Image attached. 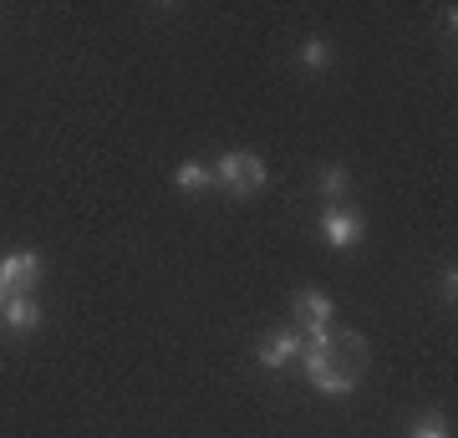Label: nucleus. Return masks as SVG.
<instances>
[{"label": "nucleus", "instance_id": "12", "mask_svg": "<svg viewBox=\"0 0 458 438\" xmlns=\"http://www.w3.org/2000/svg\"><path fill=\"white\" fill-rule=\"evenodd\" d=\"M438 291H443V301H454V291H458V276H454V271H443Z\"/></svg>", "mask_w": 458, "mask_h": 438}, {"label": "nucleus", "instance_id": "8", "mask_svg": "<svg viewBox=\"0 0 458 438\" xmlns=\"http://www.w3.org/2000/svg\"><path fill=\"white\" fill-rule=\"evenodd\" d=\"M174 184L194 194V189H209V184H214V174L204 168V163H179V174H174Z\"/></svg>", "mask_w": 458, "mask_h": 438}, {"label": "nucleus", "instance_id": "10", "mask_svg": "<svg viewBox=\"0 0 458 438\" xmlns=\"http://www.w3.org/2000/svg\"><path fill=\"white\" fill-rule=\"evenodd\" d=\"M301 62L321 72V66H331V47H327V41H306V47H301Z\"/></svg>", "mask_w": 458, "mask_h": 438}, {"label": "nucleus", "instance_id": "7", "mask_svg": "<svg viewBox=\"0 0 458 438\" xmlns=\"http://www.w3.org/2000/svg\"><path fill=\"white\" fill-rule=\"evenodd\" d=\"M295 311H301L306 322H331V316H336V306H331L327 291H301L295 296Z\"/></svg>", "mask_w": 458, "mask_h": 438}, {"label": "nucleus", "instance_id": "5", "mask_svg": "<svg viewBox=\"0 0 458 438\" xmlns=\"http://www.w3.org/2000/svg\"><path fill=\"white\" fill-rule=\"evenodd\" d=\"M301 347H306V341H301V331H276V337L260 347V357H255V362H260L265 373H280L285 362L301 357Z\"/></svg>", "mask_w": 458, "mask_h": 438}, {"label": "nucleus", "instance_id": "3", "mask_svg": "<svg viewBox=\"0 0 458 438\" xmlns=\"http://www.w3.org/2000/svg\"><path fill=\"white\" fill-rule=\"evenodd\" d=\"M41 280V255L36 250H16V255L0 260V291L5 296H26Z\"/></svg>", "mask_w": 458, "mask_h": 438}, {"label": "nucleus", "instance_id": "2", "mask_svg": "<svg viewBox=\"0 0 458 438\" xmlns=\"http://www.w3.org/2000/svg\"><path fill=\"white\" fill-rule=\"evenodd\" d=\"M214 184L219 189H229V194H260L265 189V179H270V168H265V159L260 153H245V148H229V153H219L214 159Z\"/></svg>", "mask_w": 458, "mask_h": 438}, {"label": "nucleus", "instance_id": "9", "mask_svg": "<svg viewBox=\"0 0 458 438\" xmlns=\"http://www.w3.org/2000/svg\"><path fill=\"white\" fill-rule=\"evenodd\" d=\"M321 194H327V199H342L346 194V168H336V163L321 168Z\"/></svg>", "mask_w": 458, "mask_h": 438}, {"label": "nucleus", "instance_id": "1", "mask_svg": "<svg viewBox=\"0 0 458 438\" xmlns=\"http://www.w3.org/2000/svg\"><path fill=\"white\" fill-rule=\"evenodd\" d=\"M301 367H306V377H311V388L316 392H327V398H346V392L357 388V377H361V367H367V362H342L336 357V331H331L327 341H306V347H301Z\"/></svg>", "mask_w": 458, "mask_h": 438}, {"label": "nucleus", "instance_id": "11", "mask_svg": "<svg viewBox=\"0 0 458 438\" xmlns=\"http://www.w3.org/2000/svg\"><path fill=\"white\" fill-rule=\"evenodd\" d=\"M412 438H448V423H443L438 413H428V418L412 428Z\"/></svg>", "mask_w": 458, "mask_h": 438}, {"label": "nucleus", "instance_id": "4", "mask_svg": "<svg viewBox=\"0 0 458 438\" xmlns=\"http://www.w3.org/2000/svg\"><path fill=\"white\" fill-rule=\"evenodd\" d=\"M321 235H327L331 250H352V245L361 240V214L342 210V204H327V214H321Z\"/></svg>", "mask_w": 458, "mask_h": 438}, {"label": "nucleus", "instance_id": "13", "mask_svg": "<svg viewBox=\"0 0 458 438\" xmlns=\"http://www.w3.org/2000/svg\"><path fill=\"white\" fill-rule=\"evenodd\" d=\"M0 306H5V291H0Z\"/></svg>", "mask_w": 458, "mask_h": 438}, {"label": "nucleus", "instance_id": "6", "mask_svg": "<svg viewBox=\"0 0 458 438\" xmlns=\"http://www.w3.org/2000/svg\"><path fill=\"white\" fill-rule=\"evenodd\" d=\"M5 326H11V331H36V326H41V306H36L31 296H5Z\"/></svg>", "mask_w": 458, "mask_h": 438}]
</instances>
